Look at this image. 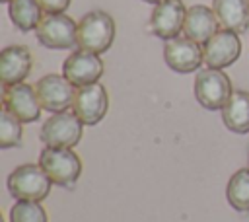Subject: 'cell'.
I'll return each instance as SVG.
<instances>
[{
  "instance_id": "cell-23",
  "label": "cell",
  "mask_w": 249,
  "mask_h": 222,
  "mask_svg": "<svg viewBox=\"0 0 249 222\" xmlns=\"http://www.w3.org/2000/svg\"><path fill=\"white\" fill-rule=\"evenodd\" d=\"M144 2H148V4H154V6H156V4H160V2H163V0H144Z\"/></svg>"
},
{
  "instance_id": "cell-14",
  "label": "cell",
  "mask_w": 249,
  "mask_h": 222,
  "mask_svg": "<svg viewBox=\"0 0 249 222\" xmlns=\"http://www.w3.org/2000/svg\"><path fill=\"white\" fill-rule=\"evenodd\" d=\"M33 66L31 51L25 45H10L0 53V78L4 86L23 82Z\"/></svg>"
},
{
  "instance_id": "cell-11",
  "label": "cell",
  "mask_w": 249,
  "mask_h": 222,
  "mask_svg": "<svg viewBox=\"0 0 249 222\" xmlns=\"http://www.w3.org/2000/svg\"><path fill=\"white\" fill-rule=\"evenodd\" d=\"M163 60L173 72H179V74L195 72L204 62L200 45L189 37H173L165 41Z\"/></svg>"
},
{
  "instance_id": "cell-4",
  "label": "cell",
  "mask_w": 249,
  "mask_h": 222,
  "mask_svg": "<svg viewBox=\"0 0 249 222\" xmlns=\"http://www.w3.org/2000/svg\"><path fill=\"white\" fill-rule=\"evenodd\" d=\"M233 93L230 76L220 68H202L195 76V97L196 101L208 109L218 111L224 109L230 95Z\"/></svg>"
},
{
  "instance_id": "cell-3",
  "label": "cell",
  "mask_w": 249,
  "mask_h": 222,
  "mask_svg": "<svg viewBox=\"0 0 249 222\" xmlns=\"http://www.w3.org/2000/svg\"><path fill=\"white\" fill-rule=\"evenodd\" d=\"M39 166L60 187H72L82 175V160L72 148L45 146L39 154Z\"/></svg>"
},
{
  "instance_id": "cell-12",
  "label": "cell",
  "mask_w": 249,
  "mask_h": 222,
  "mask_svg": "<svg viewBox=\"0 0 249 222\" xmlns=\"http://www.w3.org/2000/svg\"><path fill=\"white\" fill-rule=\"evenodd\" d=\"M187 8L183 0H163L154 6L150 14V31L160 39H173L179 37L183 31Z\"/></svg>"
},
{
  "instance_id": "cell-21",
  "label": "cell",
  "mask_w": 249,
  "mask_h": 222,
  "mask_svg": "<svg viewBox=\"0 0 249 222\" xmlns=\"http://www.w3.org/2000/svg\"><path fill=\"white\" fill-rule=\"evenodd\" d=\"M10 222H49V214L39 201H16L10 208Z\"/></svg>"
},
{
  "instance_id": "cell-15",
  "label": "cell",
  "mask_w": 249,
  "mask_h": 222,
  "mask_svg": "<svg viewBox=\"0 0 249 222\" xmlns=\"http://www.w3.org/2000/svg\"><path fill=\"white\" fill-rule=\"evenodd\" d=\"M218 27H220V23H218V18L212 8L202 6V4H195V6L187 8V16H185V23H183L185 37L196 41L198 45H204L218 31Z\"/></svg>"
},
{
  "instance_id": "cell-20",
  "label": "cell",
  "mask_w": 249,
  "mask_h": 222,
  "mask_svg": "<svg viewBox=\"0 0 249 222\" xmlns=\"http://www.w3.org/2000/svg\"><path fill=\"white\" fill-rule=\"evenodd\" d=\"M21 138H23L21 121L18 117H14L8 109H2V113H0V148L21 146Z\"/></svg>"
},
{
  "instance_id": "cell-19",
  "label": "cell",
  "mask_w": 249,
  "mask_h": 222,
  "mask_svg": "<svg viewBox=\"0 0 249 222\" xmlns=\"http://www.w3.org/2000/svg\"><path fill=\"white\" fill-rule=\"evenodd\" d=\"M226 199L237 212H249V167L237 169L226 185Z\"/></svg>"
},
{
  "instance_id": "cell-9",
  "label": "cell",
  "mask_w": 249,
  "mask_h": 222,
  "mask_svg": "<svg viewBox=\"0 0 249 222\" xmlns=\"http://www.w3.org/2000/svg\"><path fill=\"white\" fill-rule=\"evenodd\" d=\"M241 55V41L235 31L218 29L204 45H202V58L208 68H220L233 64Z\"/></svg>"
},
{
  "instance_id": "cell-2",
  "label": "cell",
  "mask_w": 249,
  "mask_h": 222,
  "mask_svg": "<svg viewBox=\"0 0 249 222\" xmlns=\"http://www.w3.org/2000/svg\"><path fill=\"white\" fill-rule=\"evenodd\" d=\"M8 191L16 201H43L51 193L53 181L39 164H23L12 169L6 179Z\"/></svg>"
},
{
  "instance_id": "cell-17",
  "label": "cell",
  "mask_w": 249,
  "mask_h": 222,
  "mask_svg": "<svg viewBox=\"0 0 249 222\" xmlns=\"http://www.w3.org/2000/svg\"><path fill=\"white\" fill-rule=\"evenodd\" d=\"M222 121L226 129L231 132H249V92L233 90V93L222 109Z\"/></svg>"
},
{
  "instance_id": "cell-24",
  "label": "cell",
  "mask_w": 249,
  "mask_h": 222,
  "mask_svg": "<svg viewBox=\"0 0 249 222\" xmlns=\"http://www.w3.org/2000/svg\"><path fill=\"white\" fill-rule=\"evenodd\" d=\"M2 2H4V4H8V2H12V0H2Z\"/></svg>"
},
{
  "instance_id": "cell-8",
  "label": "cell",
  "mask_w": 249,
  "mask_h": 222,
  "mask_svg": "<svg viewBox=\"0 0 249 222\" xmlns=\"http://www.w3.org/2000/svg\"><path fill=\"white\" fill-rule=\"evenodd\" d=\"M109 109V95L103 84L93 82L88 86L76 88L72 111L84 125H97Z\"/></svg>"
},
{
  "instance_id": "cell-22",
  "label": "cell",
  "mask_w": 249,
  "mask_h": 222,
  "mask_svg": "<svg viewBox=\"0 0 249 222\" xmlns=\"http://www.w3.org/2000/svg\"><path fill=\"white\" fill-rule=\"evenodd\" d=\"M45 14H64L70 6V0H37Z\"/></svg>"
},
{
  "instance_id": "cell-1",
  "label": "cell",
  "mask_w": 249,
  "mask_h": 222,
  "mask_svg": "<svg viewBox=\"0 0 249 222\" xmlns=\"http://www.w3.org/2000/svg\"><path fill=\"white\" fill-rule=\"evenodd\" d=\"M115 19L103 10H91L78 21V49L101 55L115 41Z\"/></svg>"
},
{
  "instance_id": "cell-18",
  "label": "cell",
  "mask_w": 249,
  "mask_h": 222,
  "mask_svg": "<svg viewBox=\"0 0 249 222\" xmlns=\"http://www.w3.org/2000/svg\"><path fill=\"white\" fill-rule=\"evenodd\" d=\"M8 14H10L12 23L19 31L37 29L41 18L45 16V12L37 4V0H12V2H8Z\"/></svg>"
},
{
  "instance_id": "cell-5",
  "label": "cell",
  "mask_w": 249,
  "mask_h": 222,
  "mask_svg": "<svg viewBox=\"0 0 249 222\" xmlns=\"http://www.w3.org/2000/svg\"><path fill=\"white\" fill-rule=\"evenodd\" d=\"M35 35L47 49H72L78 45V23L66 14H45Z\"/></svg>"
},
{
  "instance_id": "cell-10",
  "label": "cell",
  "mask_w": 249,
  "mask_h": 222,
  "mask_svg": "<svg viewBox=\"0 0 249 222\" xmlns=\"http://www.w3.org/2000/svg\"><path fill=\"white\" fill-rule=\"evenodd\" d=\"M2 103H4V109H8L21 123H35V121H39L41 109H43L41 103H39L35 88H31L25 82L4 86Z\"/></svg>"
},
{
  "instance_id": "cell-6",
  "label": "cell",
  "mask_w": 249,
  "mask_h": 222,
  "mask_svg": "<svg viewBox=\"0 0 249 222\" xmlns=\"http://www.w3.org/2000/svg\"><path fill=\"white\" fill-rule=\"evenodd\" d=\"M84 123L76 117L74 111L53 113L41 127L39 138L45 146H60V148H74L84 132Z\"/></svg>"
},
{
  "instance_id": "cell-13",
  "label": "cell",
  "mask_w": 249,
  "mask_h": 222,
  "mask_svg": "<svg viewBox=\"0 0 249 222\" xmlns=\"http://www.w3.org/2000/svg\"><path fill=\"white\" fill-rule=\"evenodd\" d=\"M62 74L76 86H88L93 84L101 78L103 74V60L99 58V55L89 53V51H74L66 56L64 64H62Z\"/></svg>"
},
{
  "instance_id": "cell-7",
  "label": "cell",
  "mask_w": 249,
  "mask_h": 222,
  "mask_svg": "<svg viewBox=\"0 0 249 222\" xmlns=\"http://www.w3.org/2000/svg\"><path fill=\"white\" fill-rule=\"evenodd\" d=\"M35 92L45 111L62 113L72 107L76 86L64 74H47L35 84Z\"/></svg>"
},
{
  "instance_id": "cell-16",
  "label": "cell",
  "mask_w": 249,
  "mask_h": 222,
  "mask_svg": "<svg viewBox=\"0 0 249 222\" xmlns=\"http://www.w3.org/2000/svg\"><path fill=\"white\" fill-rule=\"evenodd\" d=\"M212 10L222 29L243 33L249 27V0H212Z\"/></svg>"
}]
</instances>
